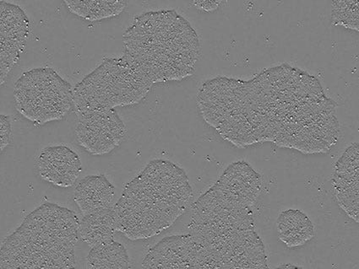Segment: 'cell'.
Here are the masks:
<instances>
[{
    "mask_svg": "<svg viewBox=\"0 0 359 269\" xmlns=\"http://www.w3.org/2000/svg\"><path fill=\"white\" fill-rule=\"evenodd\" d=\"M125 59L151 85L182 81L195 73L199 37L175 11L139 15L123 34Z\"/></svg>",
    "mask_w": 359,
    "mask_h": 269,
    "instance_id": "6da1fadb",
    "label": "cell"
},
{
    "mask_svg": "<svg viewBox=\"0 0 359 269\" xmlns=\"http://www.w3.org/2000/svg\"><path fill=\"white\" fill-rule=\"evenodd\" d=\"M192 198L183 169L171 161L151 160L114 207L117 230L134 241L155 237L187 211Z\"/></svg>",
    "mask_w": 359,
    "mask_h": 269,
    "instance_id": "7a4b0ae2",
    "label": "cell"
},
{
    "mask_svg": "<svg viewBox=\"0 0 359 269\" xmlns=\"http://www.w3.org/2000/svg\"><path fill=\"white\" fill-rule=\"evenodd\" d=\"M80 222L74 211L51 202L40 206L4 241L1 268H75Z\"/></svg>",
    "mask_w": 359,
    "mask_h": 269,
    "instance_id": "3957f363",
    "label": "cell"
},
{
    "mask_svg": "<svg viewBox=\"0 0 359 269\" xmlns=\"http://www.w3.org/2000/svg\"><path fill=\"white\" fill-rule=\"evenodd\" d=\"M151 86L123 57L106 60L74 88V110L78 114L134 105Z\"/></svg>",
    "mask_w": 359,
    "mask_h": 269,
    "instance_id": "277c9868",
    "label": "cell"
},
{
    "mask_svg": "<svg viewBox=\"0 0 359 269\" xmlns=\"http://www.w3.org/2000/svg\"><path fill=\"white\" fill-rule=\"evenodd\" d=\"M16 109L39 124L64 118L72 109V85L51 68H39L22 74L15 86Z\"/></svg>",
    "mask_w": 359,
    "mask_h": 269,
    "instance_id": "5b68a950",
    "label": "cell"
},
{
    "mask_svg": "<svg viewBox=\"0 0 359 269\" xmlns=\"http://www.w3.org/2000/svg\"><path fill=\"white\" fill-rule=\"evenodd\" d=\"M78 144L93 156L109 154L121 146L127 128L114 109L76 114Z\"/></svg>",
    "mask_w": 359,
    "mask_h": 269,
    "instance_id": "8992f818",
    "label": "cell"
},
{
    "mask_svg": "<svg viewBox=\"0 0 359 269\" xmlns=\"http://www.w3.org/2000/svg\"><path fill=\"white\" fill-rule=\"evenodd\" d=\"M145 268H205L203 247L191 234L164 238L148 252Z\"/></svg>",
    "mask_w": 359,
    "mask_h": 269,
    "instance_id": "52a82bcc",
    "label": "cell"
},
{
    "mask_svg": "<svg viewBox=\"0 0 359 269\" xmlns=\"http://www.w3.org/2000/svg\"><path fill=\"white\" fill-rule=\"evenodd\" d=\"M1 85L19 63L26 47L31 25L26 13L18 6L1 1Z\"/></svg>",
    "mask_w": 359,
    "mask_h": 269,
    "instance_id": "ba28073f",
    "label": "cell"
},
{
    "mask_svg": "<svg viewBox=\"0 0 359 269\" xmlns=\"http://www.w3.org/2000/svg\"><path fill=\"white\" fill-rule=\"evenodd\" d=\"M36 165L43 180L60 188L72 187L81 172L80 157L63 146L45 148Z\"/></svg>",
    "mask_w": 359,
    "mask_h": 269,
    "instance_id": "9c48e42d",
    "label": "cell"
},
{
    "mask_svg": "<svg viewBox=\"0 0 359 269\" xmlns=\"http://www.w3.org/2000/svg\"><path fill=\"white\" fill-rule=\"evenodd\" d=\"M114 195V186L104 175L88 176L77 185L74 200L86 215L111 208Z\"/></svg>",
    "mask_w": 359,
    "mask_h": 269,
    "instance_id": "30bf717a",
    "label": "cell"
},
{
    "mask_svg": "<svg viewBox=\"0 0 359 269\" xmlns=\"http://www.w3.org/2000/svg\"><path fill=\"white\" fill-rule=\"evenodd\" d=\"M116 230V219L112 207L84 215L80 222V238L92 247L112 241Z\"/></svg>",
    "mask_w": 359,
    "mask_h": 269,
    "instance_id": "8fae6325",
    "label": "cell"
},
{
    "mask_svg": "<svg viewBox=\"0 0 359 269\" xmlns=\"http://www.w3.org/2000/svg\"><path fill=\"white\" fill-rule=\"evenodd\" d=\"M130 263L126 248L114 240L92 247L88 256V268L93 269H126Z\"/></svg>",
    "mask_w": 359,
    "mask_h": 269,
    "instance_id": "7c38bea8",
    "label": "cell"
},
{
    "mask_svg": "<svg viewBox=\"0 0 359 269\" xmlns=\"http://www.w3.org/2000/svg\"><path fill=\"white\" fill-rule=\"evenodd\" d=\"M72 13L90 22H97L121 15L126 10V1H65Z\"/></svg>",
    "mask_w": 359,
    "mask_h": 269,
    "instance_id": "4fadbf2b",
    "label": "cell"
},
{
    "mask_svg": "<svg viewBox=\"0 0 359 269\" xmlns=\"http://www.w3.org/2000/svg\"><path fill=\"white\" fill-rule=\"evenodd\" d=\"M332 24L358 31V2L337 1L332 3Z\"/></svg>",
    "mask_w": 359,
    "mask_h": 269,
    "instance_id": "5bb4252c",
    "label": "cell"
},
{
    "mask_svg": "<svg viewBox=\"0 0 359 269\" xmlns=\"http://www.w3.org/2000/svg\"><path fill=\"white\" fill-rule=\"evenodd\" d=\"M11 122L9 116L0 117V137H1V151L11 142Z\"/></svg>",
    "mask_w": 359,
    "mask_h": 269,
    "instance_id": "9a60e30c",
    "label": "cell"
},
{
    "mask_svg": "<svg viewBox=\"0 0 359 269\" xmlns=\"http://www.w3.org/2000/svg\"><path fill=\"white\" fill-rule=\"evenodd\" d=\"M250 231H251V230H250ZM250 231H247V233H250ZM197 234H200L201 235V237L204 239V241L205 243H208L210 241H212V235H210L209 231H203V233H197ZM242 234H243V233H242ZM238 235H241V234H238ZM233 237H234V235H232V237H229L228 240L221 239L219 237H217V238L218 239V242H228Z\"/></svg>",
    "mask_w": 359,
    "mask_h": 269,
    "instance_id": "2e32d148",
    "label": "cell"
},
{
    "mask_svg": "<svg viewBox=\"0 0 359 269\" xmlns=\"http://www.w3.org/2000/svg\"><path fill=\"white\" fill-rule=\"evenodd\" d=\"M279 268H299L296 267V266H292V265L287 264V265H285V266H280Z\"/></svg>",
    "mask_w": 359,
    "mask_h": 269,
    "instance_id": "e0dca14e",
    "label": "cell"
}]
</instances>
